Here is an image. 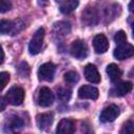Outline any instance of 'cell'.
I'll return each mask as SVG.
<instances>
[{"label":"cell","mask_w":134,"mask_h":134,"mask_svg":"<svg viewBox=\"0 0 134 134\" xmlns=\"http://www.w3.org/2000/svg\"><path fill=\"white\" fill-rule=\"evenodd\" d=\"M70 52L72 57H74L75 59L83 60L88 55L87 44L82 40H75L70 47Z\"/></svg>","instance_id":"cell-3"},{"label":"cell","mask_w":134,"mask_h":134,"mask_svg":"<svg viewBox=\"0 0 134 134\" xmlns=\"http://www.w3.org/2000/svg\"><path fill=\"white\" fill-rule=\"evenodd\" d=\"M23 126V120L18 116H10L7 119V128L10 130L19 129Z\"/></svg>","instance_id":"cell-19"},{"label":"cell","mask_w":134,"mask_h":134,"mask_svg":"<svg viewBox=\"0 0 134 134\" xmlns=\"http://www.w3.org/2000/svg\"><path fill=\"white\" fill-rule=\"evenodd\" d=\"M74 125L70 119H62L57 127L55 134H73Z\"/></svg>","instance_id":"cell-12"},{"label":"cell","mask_w":134,"mask_h":134,"mask_svg":"<svg viewBox=\"0 0 134 134\" xmlns=\"http://www.w3.org/2000/svg\"><path fill=\"white\" fill-rule=\"evenodd\" d=\"M80 98H89V99H96L98 97V89L89 86V85H83L79 88L77 91Z\"/></svg>","instance_id":"cell-9"},{"label":"cell","mask_w":134,"mask_h":134,"mask_svg":"<svg viewBox=\"0 0 134 134\" xmlns=\"http://www.w3.org/2000/svg\"><path fill=\"white\" fill-rule=\"evenodd\" d=\"M106 71H107V74L109 75V77H110V80L111 81H117L120 76H121V74H122V72H121V70L119 69V67L116 65V64H109L108 66H107V68H106Z\"/></svg>","instance_id":"cell-16"},{"label":"cell","mask_w":134,"mask_h":134,"mask_svg":"<svg viewBox=\"0 0 134 134\" xmlns=\"http://www.w3.org/2000/svg\"><path fill=\"white\" fill-rule=\"evenodd\" d=\"M93 48L96 53H105L109 48V42L107 38L102 34L96 35L93 39Z\"/></svg>","instance_id":"cell-10"},{"label":"cell","mask_w":134,"mask_h":134,"mask_svg":"<svg viewBox=\"0 0 134 134\" xmlns=\"http://www.w3.org/2000/svg\"><path fill=\"white\" fill-rule=\"evenodd\" d=\"M82 21L87 25H94L97 22V13L93 7H87L82 14Z\"/></svg>","instance_id":"cell-13"},{"label":"cell","mask_w":134,"mask_h":134,"mask_svg":"<svg viewBox=\"0 0 134 134\" xmlns=\"http://www.w3.org/2000/svg\"><path fill=\"white\" fill-rule=\"evenodd\" d=\"M83 134H94L93 130L91 129V127L87 122L83 124Z\"/></svg>","instance_id":"cell-27"},{"label":"cell","mask_w":134,"mask_h":134,"mask_svg":"<svg viewBox=\"0 0 134 134\" xmlns=\"http://www.w3.org/2000/svg\"><path fill=\"white\" fill-rule=\"evenodd\" d=\"M120 134H134V120L133 119L127 120L124 124L120 130Z\"/></svg>","instance_id":"cell-22"},{"label":"cell","mask_w":134,"mask_h":134,"mask_svg":"<svg viewBox=\"0 0 134 134\" xmlns=\"http://www.w3.org/2000/svg\"><path fill=\"white\" fill-rule=\"evenodd\" d=\"M18 71L19 73L21 74V76H28L29 74V67H28V64L26 62H22L19 67H18Z\"/></svg>","instance_id":"cell-24"},{"label":"cell","mask_w":134,"mask_h":134,"mask_svg":"<svg viewBox=\"0 0 134 134\" xmlns=\"http://www.w3.org/2000/svg\"><path fill=\"white\" fill-rule=\"evenodd\" d=\"M133 88V85L131 82H126V81H121L116 83L112 89H111V94L114 96H124L126 94H128Z\"/></svg>","instance_id":"cell-8"},{"label":"cell","mask_w":134,"mask_h":134,"mask_svg":"<svg viewBox=\"0 0 134 134\" xmlns=\"http://www.w3.org/2000/svg\"><path fill=\"white\" fill-rule=\"evenodd\" d=\"M64 79H65V81H66L68 84L73 85V84H75V83L79 82V80H80V75L77 74L76 71L71 70V71H68V72L65 73Z\"/></svg>","instance_id":"cell-20"},{"label":"cell","mask_w":134,"mask_h":134,"mask_svg":"<svg viewBox=\"0 0 134 134\" xmlns=\"http://www.w3.org/2000/svg\"><path fill=\"white\" fill-rule=\"evenodd\" d=\"M118 115H119V108L116 105L112 104L103 109L99 115V120L102 122H111L115 120Z\"/></svg>","instance_id":"cell-4"},{"label":"cell","mask_w":134,"mask_h":134,"mask_svg":"<svg viewBox=\"0 0 134 134\" xmlns=\"http://www.w3.org/2000/svg\"><path fill=\"white\" fill-rule=\"evenodd\" d=\"M132 36H133V38H134V21H133V23H132Z\"/></svg>","instance_id":"cell-30"},{"label":"cell","mask_w":134,"mask_h":134,"mask_svg":"<svg viewBox=\"0 0 134 134\" xmlns=\"http://www.w3.org/2000/svg\"><path fill=\"white\" fill-rule=\"evenodd\" d=\"M16 23L9 20L2 19L0 21V32L2 35L9 34V32H16Z\"/></svg>","instance_id":"cell-17"},{"label":"cell","mask_w":134,"mask_h":134,"mask_svg":"<svg viewBox=\"0 0 134 134\" xmlns=\"http://www.w3.org/2000/svg\"><path fill=\"white\" fill-rule=\"evenodd\" d=\"M77 5H79V1H75V0H67V1H60L59 2L60 10L63 14L71 13L72 10H74L76 8Z\"/></svg>","instance_id":"cell-15"},{"label":"cell","mask_w":134,"mask_h":134,"mask_svg":"<svg viewBox=\"0 0 134 134\" xmlns=\"http://www.w3.org/2000/svg\"><path fill=\"white\" fill-rule=\"evenodd\" d=\"M126 41H127V35H126V32L124 30H119V31H117L115 34V36H114V42L116 44L120 45V44L126 43Z\"/></svg>","instance_id":"cell-23"},{"label":"cell","mask_w":134,"mask_h":134,"mask_svg":"<svg viewBox=\"0 0 134 134\" xmlns=\"http://www.w3.org/2000/svg\"><path fill=\"white\" fill-rule=\"evenodd\" d=\"M84 74H85V77L87 81H89L90 83H93V84H97L100 82V75L98 73V70L97 68L92 65V64H88L86 65L85 69H84Z\"/></svg>","instance_id":"cell-11"},{"label":"cell","mask_w":134,"mask_h":134,"mask_svg":"<svg viewBox=\"0 0 134 134\" xmlns=\"http://www.w3.org/2000/svg\"><path fill=\"white\" fill-rule=\"evenodd\" d=\"M113 55L117 59V60H125L128 59L132 55H134V46L130 43H124L118 45L114 51H113Z\"/></svg>","instance_id":"cell-5"},{"label":"cell","mask_w":134,"mask_h":134,"mask_svg":"<svg viewBox=\"0 0 134 134\" xmlns=\"http://www.w3.org/2000/svg\"><path fill=\"white\" fill-rule=\"evenodd\" d=\"M129 10H130L131 13H133V14H134V0H133V1H131V2L129 3Z\"/></svg>","instance_id":"cell-28"},{"label":"cell","mask_w":134,"mask_h":134,"mask_svg":"<svg viewBox=\"0 0 134 134\" xmlns=\"http://www.w3.org/2000/svg\"><path fill=\"white\" fill-rule=\"evenodd\" d=\"M53 93L48 87H42L38 95V104L41 107H49L53 103Z\"/></svg>","instance_id":"cell-7"},{"label":"cell","mask_w":134,"mask_h":134,"mask_svg":"<svg viewBox=\"0 0 134 134\" xmlns=\"http://www.w3.org/2000/svg\"><path fill=\"white\" fill-rule=\"evenodd\" d=\"M44 35L45 30L44 28H39L32 36L29 44H28V51L30 54H37L41 51L42 45H43V40H44Z\"/></svg>","instance_id":"cell-2"},{"label":"cell","mask_w":134,"mask_h":134,"mask_svg":"<svg viewBox=\"0 0 134 134\" xmlns=\"http://www.w3.org/2000/svg\"><path fill=\"white\" fill-rule=\"evenodd\" d=\"M0 80H1V89L3 90L4 87L6 86V84L9 81V73L8 72H5V71H2L0 73Z\"/></svg>","instance_id":"cell-25"},{"label":"cell","mask_w":134,"mask_h":134,"mask_svg":"<svg viewBox=\"0 0 134 134\" xmlns=\"http://www.w3.org/2000/svg\"><path fill=\"white\" fill-rule=\"evenodd\" d=\"M24 90L21 88V87H18V86H14L12 87L5 94L4 98L5 100L10 104V105H14V106H19L23 103L24 100Z\"/></svg>","instance_id":"cell-1"},{"label":"cell","mask_w":134,"mask_h":134,"mask_svg":"<svg viewBox=\"0 0 134 134\" xmlns=\"http://www.w3.org/2000/svg\"><path fill=\"white\" fill-rule=\"evenodd\" d=\"M58 96L61 100L63 102H68L71 97V91L67 88H64V87H61L58 89Z\"/></svg>","instance_id":"cell-21"},{"label":"cell","mask_w":134,"mask_h":134,"mask_svg":"<svg viewBox=\"0 0 134 134\" xmlns=\"http://www.w3.org/2000/svg\"><path fill=\"white\" fill-rule=\"evenodd\" d=\"M53 121L52 113H42L37 116V125L40 130H46Z\"/></svg>","instance_id":"cell-14"},{"label":"cell","mask_w":134,"mask_h":134,"mask_svg":"<svg viewBox=\"0 0 134 134\" xmlns=\"http://www.w3.org/2000/svg\"><path fill=\"white\" fill-rule=\"evenodd\" d=\"M55 72V66L51 62L44 63L38 69V77L43 81H51Z\"/></svg>","instance_id":"cell-6"},{"label":"cell","mask_w":134,"mask_h":134,"mask_svg":"<svg viewBox=\"0 0 134 134\" xmlns=\"http://www.w3.org/2000/svg\"><path fill=\"white\" fill-rule=\"evenodd\" d=\"M12 7V3L9 1H6V0H2L0 2V12L1 13H5L6 10H9Z\"/></svg>","instance_id":"cell-26"},{"label":"cell","mask_w":134,"mask_h":134,"mask_svg":"<svg viewBox=\"0 0 134 134\" xmlns=\"http://www.w3.org/2000/svg\"><path fill=\"white\" fill-rule=\"evenodd\" d=\"M53 32L58 36H66L70 32V25L67 22H58L53 26Z\"/></svg>","instance_id":"cell-18"},{"label":"cell","mask_w":134,"mask_h":134,"mask_svg":"<svg viewBox=\"0 0 134 134\" xmlns=\"http://www.w3.org/2000/svg\"><path fill=\"white\" fill-rule=\"evenodd\" d=\"M129 75H130V76H134V67H133L132 70L129 72Z\"/></svg>","instance_id":"cell-29"}]
</instances>
